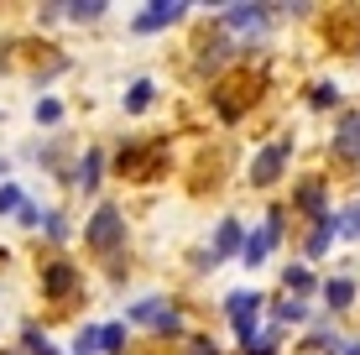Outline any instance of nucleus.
Segmentation results:
<instances>
[{
	"label": "nucleus",
	"mask_w": 360,
	"mask_h": 355,
	"mask_svg": "<svg viewBox=\"0 0 360 355\" xmlns=\"http://www.w3.org/2000/svg\"><path fill=\"white\" fill-rule=\"evenodd\" d=\"M126 105H131V110H146V105H152V84H146V79H141V84H131Z\"/></svg>",
	"instance_id": "f8f14e48"
},
{
	"label": "nucleus",
	"mask_w": 360,
	"mask_h": 355,
	"mask_svg": "<svg viewBox=\"0 0 360 355\" xmlns=\"http://www.w3.org/2000/svg\"><path fill=\"white\" fill-rule=\"evenodd\" d=\"M308 288H314V277H308L303 266H297V272H288V292H308Z\"/></svg>",
	"instance_id": "f3484780"
},
{
	"label": "nucleus",
	"mask_w": 360,
	"mask_h": 355,
	"mask_svg": "<svg viewBox=\"0 0 360 355\" xmlns=\"http://www.w3.org/2000/svg\"><path fill=\"white\" fill-rule=\"evenodd\" d=\"M297 204H303V209H314V214H319V204H324V188H319V183H308V188L297 193Z\"/></svg>",
	"instance_id": "4468645a"
},
{
	"label": "nucleus",
	"mask_w": 360,
	"mask_h": 355,
	"mask_svg": "<svg viewBox=\"0 0 360 355\" xmlns=\"http://www.w3.org/2000/svg\"><path fill=\"white\" fill-rule=\"evenodd\" d=\"M131 319H141V324H162L167 319V309H162V298H141L131 309Z\"/></svg>",
	"instance_id": "6e6552de"
},
{
	"label": "nucleus",
	"mask_w": 360,
	"mask_h": 355,
	"mask_svg": "<svg viewBox=\"0 0 360 355\" xmlns=\"http://www.w3.org/2000/svg\"><path fill=\"white\" fill-rule=\"evenodd\" d=\"M334 146H340V157H360V115H345V120H340Z\"/></svg>",
	"instance_id": "423d86ee"
},
{
	"label": "nucleus",
	"mask_w": 360,
	"mask_h": 355,
	"mask_svg": "<svg viewBox=\"0 0 360 355\" xmlns=\"http://www.w3.org/2000/svg\"><path fill=\"white\" fill-rule=\"evenodd\" d=\"M89 350H99V329H84L79 335V355H89Z\"/></svg>",
	"instance_id": "6ab92c4d"
},
{
	"label": "nucleus",
	"mask_w": 360,
	"mask_h": 355,
	"mask_svg": "<svg viewBox=\"0 0 360 355\" xmlns=\"http://www.w3.org/2000/svg\"><path fill=\"white\" fill-rule=\"evenodd\" d=\"M73 283V272H68V266H53V272H47V292H63Z\"/></svg>",
	"instance_id": "dca6fc26"
},
{
	"label": "nucleus",
	"mask_w": 360,
	"mask_h": 355,
	"mask_svg": "<svg viewBox=\"0 0 360 355\" xmlns=\"http://www.w3.org/2000/svg\"><path fill=\"white\" fill-rule=\"evenodd\" d=\"M99 11H105L99 0H84V6H68V16H73V21H94Z\"/></svg>",
	"instance_id": "2eb2a0df"
},
{
	"label": "nucleus",
	"mask_w": 360,
	"mask_h": 355,
	"mask_svg": "<svg viewBox=\"0 0 360 355\" xmlns=\"http://www.w3.org/2000/svg\"><path fill=\"white\" fill-rule=\"evenodd\" d=\"M120 340H126V329H120V324H105V329H99V350H120Z\"/></svg>",
	"instance_id": "ddd939ff"
},
{
	"label": "nucleus",
	"mask_w": 360,
	"mask_h": 355,
	"mask_svg": "<svg viewBox=\"0 0 360 355\" xmlns=\"http://www.w3.org/2000/svg\"><path fill=\"white\" fill-rule=\"evenodd\" d=\"M183 11H188V6H178V0H172V6H146V16H136V32H157V27H172V21H178Z\"/></svg>",
	"instance_id": "39448f33"
},
{
	"label": "nucleus",
	"mask_w": 360,
	"mask_h": 355,
	"mask_svg": "<svg viewBox=\"0 0 360 355\" xmlns=\"http://www.w3.org/2000/svg\"><path fill=\"white\" fill-rule=\"evenodd\" d=\"M6 209H21V193L11 188V183H6V188H0V214H6Z\"/></svg>",
	"instance_id": "a211bd4d"
},
{
	"label": "nucleus",
	"mask_w": 360,
	"mask_h": 355,
	"mask_svg": "<svg viewBox=\"0 0 360 355\" xmlns=\"http://www.w3.org/2000/svg\"><path fill=\"white\" fill-rule=\"evenodd\" d=\"M340 230H345V235H360V204H355V209L340 219Z\"/></svg>",
	"instance_id": "aec40b11"
},
{
	"label": "nucleus",
	"mask_w": 360,
	"mask_h": 355,
	"mask_svg": "<svg viewBox=\"0 0 360 355\" xmlns=\"http://www.w3.org/2000/svg\"><path fill=\"white\" fill-rule=\"evenodd\" d=\"M288 152H292L288 141L266 146V152H262V157H256V162H251V183H262V188H266V183H277V173H282V162H288Z\"/></svg>",
	"instance_id": "7ed1b4c3"
},
{
	"label": "nucleus",
	"mask_w": 360,
	"mask_h": 355,
	"mask_svg": "<svg viewBox=\"0 0 360 355\" xmlns=\"http://www.w3.org/2000/svg\"><path fill=\"white\" fill-rule=\"evenodd\" d=\"M188 355H214V345H209V340H193V350Z\"/></svg>",
	"instance_id": "b1692460"
},
{
	"label": "nucleus",
	"mask_w": 360,
	"mask_h": 355,
	"mask_svg": "<svg viewBox=\"0 0 360 355\" xmlns=\"http://www.w3.org/2000/svg\"><path fill=\"white\" fill-rule=\"evenodd\" d=\"M0 173H6V167H0Z\"/></svg>",
	"instance_id": "a878e982"
},
{
	"label": "nucleus",
	"mask_w": 360,
	"mask_h": 355,
	"mask_svg": "<svg viewBox=\"0 0 360 355\" xmlns=\"http://www.w3.org/2000/svg\"><path fill=\"white\" fill-rule=\"evenodd\" d=\"M94 183H99V152H89L79 162V188H94Z\"/></svg>",
	"instance_id": "9b49d317"
},
{
	"label": "nucleus",
	"mask_w": 360,
	"mask_h": 355,
	"mask_svg": "<svg viewBox=\"0 0 360 355\" xmlns=\"http://www.w3.org/2000/svg\"><path fill=\"white\" fill-rule=\"evenodd\" d=\"M58 115H63V110H58V100H42V105H37V120H58Z\"/></svg>",
	"instance_id": "412c9836"
},
{
	"label": "nucleus",
	"mask_w": 360,
	"mask_h": 355,
	"mask_svg": "<svg viewBox=\"0 0 360 355\" xmlns=\"http://www.w3.org/2000/svg\"><path fill=\"white\" fill-rule=\"evenodd\" d=\"M334 230H340V219H334V214H319V230H314V240H308V251L319 256V251L334 240Z\"/></svg>",
	"instance_id": "1a4fd4ad"
},
{
	"label": "nucleus",
	"mask_w": 360,
	"mask_h": 355,
	"mask_svg": "<svg viewBox=\"0 0 360 355\" xmlns=\"http://www.w3.org/2000/svg\"><path fill=\"white\" fill-rule=\"evenodd\" d=\"M277 235H282V214H271L262 230H256V235H245L240 240V256H245V266H262L266 262V251L277 246Z\"/></svg>",
	"instance_id": "f257e3e1"
},
{
	"label": "nucleus",
	"mask_w": 360,
	"mask_h": 355,
	"mask_svg": "<svg viewBox=\"0 0 360 355\" xmlns=\"http://www.w3.org/2000/svg\"><path fill=\"white\" fill-rule=\"evenodd\" d=\"M340 355H360V345H345V350H340Z\"/></svg>",
	"instance_id": "393cba45"
},
{
	"label": "nucleus",
	"mask_w": 360,
	"mask_h": 355,
	"mask_svg": "<svg viewBox=\"0 0 360 355\" xmlns=\"http://www.w3.org/2000/svg\"><path fill=\"white\" fill-rule=\"evenodd\" d=\"M115 235H120V214L115 209H99L94 225H89V246L105 251V246H115Z\"/></svg>",
	"instance_id": "20e7f679"
},
{
	"label": "nucleus",
	"mask_w": 360,
	"mask_h": 355,
	"mask_svg": "<svg viewBox=\"0 0 360 355\" xmlns=\"http://www.w3.org/2000/svg\"><path fill=\"white\" fill-rule=\"evenodd\" d=\"M256 314H262V298H256V292H230V319H235V329H240V340H245V345H251Z\"/></svg>",
	"instance_id": "f03ea898"
},
{
	"label": "nucleus",
	"mask_w": 360,
	"mask_h": 355,
	"mask_svg": "<svg viewBox=\"0 0 360 355\" xmlns=\"http://www.w3.org/2000/svg\"><path fill=\"white\" fill-rule=\"evenodd\" d=\"M230 251H240V225H235V219H225V225H219V235H214V251H209V262H219V256H230Z\"/></svg>",
	"instance_id": "0eeeda50"
},
{
	"label": "nucleus",
	"mask_w": 360,
	"mask_h": 355,
	"mask_svg": "<svg viewBox=\"0 0 360 355\" xmlns=\"http://www.w3.org/2000/svg\"><path fill=\"white\" fill-rule=\"evenodd\" d=\"M334 100H340V94H334L329 84H319V89H314V105H334Z\"/></svg>",
	"instance_id": "5701e85b"
},
{
	"label": "nucleus",
	"mask_w": 360,
	"mask_h": 355,
	"mask_svg": "<svg viewBox=\"0 0 360 355\" xmlns=\"http://www.w3.org/2000/svg\"><path fill=\"white\" fill-rule=\"evenodd\" d=\"M277 319H288V324H292V319H303V303H282Z\"/></svg>",
	"instance_id": "4be33fe9"
},
{
	"label": "nucleus",
	"mask_w": 360,
	"mask_h": 355,
	"mask_svg": "<svg viewBox=\"0 0 360 355\" xmlns=\"http://www.w3.org/2000/svg\"><path fill=\"white\" fill-rule=\"evenodd\" d=\"M324 298L334 303V309H350V298H355V283H350V277H340V283H329V288H324Z\"/></svg>",
	"instance_id": "9d476101"
}]
</instances>
